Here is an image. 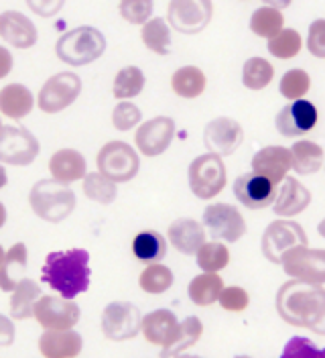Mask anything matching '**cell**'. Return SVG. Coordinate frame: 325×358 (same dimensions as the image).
I'll return each mask as SVG.
<instances>
[{
    "label": "cell",
    "instance_id": "38",
    "mask_svg": "<svg viewBox=\"0 0 325 358\" xmlns=\"http://www.w3.org/2000/svg\"><path fill=\"white\" fill-rule=\"evenodd\" d=\"M173 281V271L165 267V265H161V263L159 265H149L138 277L140 289L145 293H151V295H161L167 289H171Z\"/></svg>",
    "mask_w": 325,
    "mask_h": 358
},
{
    "label": "cell",
    "instance_id": "23",
    "mask_svg": "<svg viewBox=\"0 0 325 358\" xmlns=\"http://www.w3.org/2000/svg\"><path fill=\"white\" fill-rule=\"evenodd\" d=\"M167 238L181 255H197L205 245V228L194 218H177L167 230Z\"/></svg>",
    "mask_w": 325,
    "mask_h": 358
},
{
    "label": "cell",
    "instance_id": "39",
    "mask_svg": "<svg viewBox=\"0 0 325 358\" xmlns=\"http://www.w3.org/2000/svg\"><path fill=\"white\" fill-rule=\"evenodd\" d=\"M197 267L203 273H219L222 268L228 267L230 263V250L222 243H205L197 250Z\"/></svg>",
    "mask_w": 325,
    "mask_h": 358
},
{
    "label": "cell",
    "instance_id": "12",
    "mask_svg": "<svg viewBox=\"0 0 325 358\" xmlns=\"http://www.w3.org/2000/svg\"><path fill=\"white\" fill-rule=\"evenodd\" d=\"M214 15V4L210 0H171L167 6V21L175 31L183 35L201 33Z\"/></svg>",
    "mask_w": 325,
    "mask_h": 358
},
{
    "label": "cell",
    "instance_id": "11",
    "mask_svg": "<svg viewBox=\"0 0 325 358\" xmlns=\"http://www.w3.org/2000/svg\"><path fill=\"white\" fill-rule=\"evenodd\" d=\"M41 147L37 136L29 129L22 127H4L0 133V163L2 165H15L27 167L31 165Z\"/></svg>",
    "mask_w": 325,
    "mask_h": 358
},
{
    "label": "cell",
    "instance_id": "51",
    "mask_svg": "<svg viewBox=\"0 0 325 358\" xmlns=\"http://www.w3.org/2000/svg\"><path fill=\"white\" fill-rule=\"evenodd\" d=\"M6 181H8V176H6V169H4V165H0V189L6 185Z\"/></svg>",
    "mask_w": 325,
    "mask_h": 358
},
{
    "label": "cell",
    "instance_id": "14",
    "mask_svg": "<svg viewBox=\"0 0 325 358\" xmlns=\"http://www.w3.org/2000/svg\"><path fill=\"white\" fill-rule=\"evenodd\" d=\"M35 320L45 332L47 330H55V332L73 330V326L80 322V306L64 297L41 295V299L35 306Z\"/></svg>",
    "mask_w": 325,
    "mask_h": 358
},
{
    "label": "cell",
    "instance_id": "29",
    "mask_svg": "<svg viewBox=\"0 0 325 358\" xmlns=\"http://www.w3.org/2000/svg\"><path fill=\"white\" fill-rule=\"evenodd\" d=\"M224 287L226 285L217 273H201V275L192 279L187 293H189V299L195 306L208 308V306H214L216 301H219V295H222Z\"/></svg>",
    "mask_w": 325,
    "mask_h": 358
},
{
    "label": "cell",
    "instance_id": "45",
    "mask_svg": "<svg viewBox=\"0 0 325 358\" xmlns=\"http://www.w3.org/2000/svg\"><path fill=\"white\" fill-rule=\"evenodd\" d=\"M281 358H325V348L315 346L309 338L293 336L284 344Z\"/></svg>",
    "mask_w": 325,
    "mask_h": 358
},
{
    "label": "cell",
    "instance_id": "10",
    "mask_svg": "<svg viewBox=\"0 0 325 358\" xmlns=\"http://www.w3.org/2000/svg\"><path fill=\"white\" fill-rule=\"evenodd\" d=\"M82 92V80L71 71H59L51 76L39 90L37 104L45 114H57L69 108Z\"/></svg>",
    "mask_w": 325,
    "mask_h": 358
},
{
    "label": "cell",
    "instance_id": "8",
    "mask_svg": "<svg viewBox=\"0 0 325 358\" xmlns=\"http://www.w3.org/2000/svg\"><path fill=\"white\" fill-rule=\"evenodd\" d=\"M281 265L282 271L297 281L325 285V248L297 246L282 257Z\"/></svg>",
    "mask_w": 325,
    "mask_h": 358
},
{
    "label": "cell",
    "instance_id": "43",
    "mask_svg": "<svg viewBox=\"0 0 325 358\" xmlns=\"http://www.w3.org/2000/svg\"><path fill=\"white\" fill-rule=\"evenodd\" d=\"M152 0H122L118 4V10L122 15L124 21H129L130 24H147L152 17Z\"/></svg>",
    "mask_w": 325,
    "mask_h": 358
},
{
    "label": "cell",
    "instance_id": "1",
    "mask_svg": "<svg viewBox=\"0 0 325 358\" xmlns=\"http://www.w3.org/2000/svg\"><path fill=\"white\" fill-rule=\"evenodd\" d=\"M275 306L289 326L325 336V289L322 285L291 279L281 285Z\"/></svg>",
    "mask_w": 325,
    "mask_h": 358
},
{
    "label": "cell",
    "instance_id": "53",
    "mask_svg": "<svg viewBox=\"0 0 325 358\" xmlns=\"http://www.w3.org/2000/svg\"><path fill=\"white\" fill-rule=\"evenodd\" d=\"M317 232H319V236H324L325 238V218L319 222V226H317Z\"/></svg>",
    "mask_w": 325,
    "mask_h": 358
},
{
    "label": "cell",
    "instance_id": "47",
    "mask_svg": "<svg viewBox=\"0 0 325 358\" xmlns=\"http://www.w3.org/2000/svg\"><path fill=\"white\" fill-rule=\"evenodd\" d=\"M307 49L313 57L325 59V19L311 22L309 35H307Z\"/></svg>",
    "mask_w": 325,
    "mask_h": 358
},
{
    "label": "cell",
    "instance_id": "3",
    "mask_svg": "<svg viewBox=\"0 0 325 358\" xmlns=\"http://www.w3.org/2000/svg\"><path fill=\"white\" fill-rule=\"evenodd\" d=\"M31 210L45 222H62L75 210V194L55 179H39L29 194Z\"/></svg>",
    "mask_w": 325,
    "mask_h": 358
},
{
    "label": "cell",
    "instance_id": "27",
    "mask_svg": "<svg viewBox=\"0 0 325 358\" xmlns=\"http://www.w3.org/2000/svg\"><path fill=\"white\" fill-rule=\"evenodd\" d=\"M35 106V98L31 90L22 84H8L0 90V112L13 120H21L29 116Z\"/></svg>",
    "mask_w": 325,
    "mask_h": 358
},
{
    "label": "cell",
    "instance_id": "57",
    "mask_svg": "<svg viewBox=\"0 0 325 358\" xmlns=\"http://www.w3.org/2000/svg\"><path fill=\"white\" fill-rule=\"evenodd\" d=\"M2 129H4V127H2V120H0V133H2Z\"/></svg>",
    "mask_w": 325,
    "mask_h": 358
},
{
    "label": "cell",
    "instance_id": "13",
    "mask_svg": "<svg viewBox=\"0 0 325 358\" xmlns=\"http://www.w3.org/2000/svg\"><path fill=\"white\" fill-rule=\"evenodd\" d=\"M203 228L216 243H236L246 234V220L232 203H212L203 212Z\"/></svg>",
    "mask_w": 325,
    "mask_h": 358
},
{
    "label": "cell",
    "instance_id": "22",
    "mask_svg": "<svg viewBox=\"0 0 325 358\" xmlns=\"http://www.w3.org/2000/svg\"><path fill=\"white\" fill-rule=\"evenodd\" d=\"M311 203V192L305 187L299 179L289 178L284 179L281 192L277 194V200L273 203V212L281 218H293L297 214L305 212Z\"/></svg>",
    "mask_w": 325,
    "mask_h": 358
},
{
    "label": "cell",
    "instance_id": "9",
    "mask_svg": "<svg viewBox=\"0 0 325 358\" xmlns=\"http://www.w3.org/2000/svg\"><path fill=\"white\" fill-rule=\"evenodd\" d=\"M143 313L130 301H112L104 308L100 330L112 342H124L140 332Z\"/></svg>",
    "mask_w": 325,
    "mask_h": 358
},
{
    "label": "cell",
    "instance_id": "4",
    "mask_svg": "<svg viewBox=\"0 0 325 358\" xmlns=\"http://www.w3.org/2000/svg\"><path fill=\"white\" fill-rule=\"evenodd\" d=\"M106 51V37L96 27H78L64 33L57 43L55 53L67 66L82 67L96 62Z\"/></svg>",
    "mask_w": 325,
    "mask_h": 358
},
{
    "label": "cell",
    "instance_id": "37",
    "mask_svg": "<svg viewBox=\"0 0 325 358\" xmlns=\"http://www.w3.org/2000/svg\"><path fill=\"white\" fill-rule=\"evenodd\" d=\"M275 78V67L264 57H250L242 69V84L248 90H264Z\"/></svg>",
    "mask_w": 325,
    "mask_h": 358
},
{
    "label": "cell",
    "instance_id": "46",
    "mask_svg": "<svg viewBox=\"0 0 325 358\" xmlns=\"http://www.w3.org/2000/svg\"><path fill=\"white\" fill-rule=\"evenodd\" d=\"M250 303V295L244 287H238V285H230V287H224L222 295H219V306L222 310L232 313L244 312Z\"/></svg>",
    "mask_w": 325,
    "mask_h": 358
},
{
    "label": "cell",
    "instance_id": "15",
    "mask_svg": "<svg viewBox=\"0 0 325 358\" xmlns=\"http://www.w3.org/2000/svg\"><path fill=\"white\" fill-rule=\"evenodd\" d=\"M175 136V120L169 116H157L138 127L134 133V145L145 157L163 155Z\"/></svg>",
    "mask_w": 325,
    "mask_h": 358
},
{
    "label": "cell",
    "instance_id": "48",
    "mask_svg": "<svg viewBox=\"0 0 325 358\" xmlns=\"http://www.w3.org/2000/svg\"><path fill=\"white\" fill-rule=\"evenodd\" d=\"M15 342V324L10 317L0 313V348H8Z\"/></svg>",
    "mask_w": 325,
    "mask_h": 358
},
{
    "label": "cell",
    "instance_id": "20",
    "mask_svg": "<svg viewBox=\"0 0 325 358\" xmlns=\"http://www.w3.org/2000/svg\"><path fill=\"white\" fill-rule=\"evenodd\" d=\"M0 37L17 49H29L37 43L39 33L29 17L19 10H4L0 15Z\"/></svg>",
    "mask_w": 325,
    "mask_h": 358
},
{
    "label": "cell",
    "instance_id": "28",
    "mask_svg": "<svg viewBox=\"0 0 325 358\" xmlns=\"http://www.w3.org/2000/svg\"><path fill=\"white\" fill-rule=\"evenodd\" d=\"M132 255L145 263L147 267L149 265H159L165 255H167V241L163 234L154 232V230H145V232H138L132 241Z\"/></svg>",
    "mask_w": 325,
    "mask_h": 358
},
{
    "label": "cell",
    "instance_id": "54",
    "mask_svg": "<svg viewBox=\"0 0 325 358\" xmlns=\"http://www.w3.org/2000/svg\"><path fill=\"white\" fill-rule=\"evenodd\" d=\"M4 255H6V252H4V248L0 246V267H2V263H4Z\"/></svg>",
    "mask_w": 325,
    "mask_h": 358
},
{
    "label": "cell",
    "instance_id": "49",
    "mask_svg": "<svg viewBox=\"0 0 325 358\" xmlns=\"http://www.w3.org/2000/svg\"><path fill=\"white\" fill-rule=\"evenodd\" d=\"M62 6H64L62 0H55V2H51V0H47V2H33V0H29V8L39 13L41 17H53Z\"/></svg>",
    "mask_w": 325,
    "mask_h": 358
},
{
    "label": "cell",
    "instance_id": "2",
    "mask_svg": "<svg viewBox=\"0 0 325 358\" xmlns=\"http://www.w3.org/2000/svg\"><path fill=\"white\" fill-rule=\"evenodd\" d=\"M41 279L59 297L73 301L89 287V252L84 248H69L49 252L45 259Z\"/></svg>",
    "mask_w": 325,
    "mask_h": 358
},
{
    "label": "cell",
    "instance_id": "31",
    "mask_svg": "<svg viewBox=\"0 0 325 358\" xmlns=\"http://www.w3.org/2000/svg\"><path fill=\"white\" fill-rule=\"evenodd\" d=\"M41 299V287L33 279H22L10 295V315L15 320L35 317V306Z\"/></svg>",
    "mask_w": 325,
    "mask_h": 358
},
{
    "label": "cell",
    "instance_id": "36",
    "mask_svg": "<svg viewBox=\"0 0 325 358\" xmlns=\"http://www.w3.org/2000/svg\"><path fill=\"white\" fill-rule=\"evenodd\" d=\"M143 43L145 47L157 53V55H169L171 53V31H169V24L165 19L161 17H154L151 21L143 27Z\"/></svg>",
    "mask_w": 325,
    "mask_h": 358
},
{
    "label": "cell",
    "instance_id": "40",
    "mask_svg": "<svg viewBox=\"0 0 325 358\" xmlns=\"http://www.w3.org/2000/svg\"><path fill=\"white\" fill-rule=\"evenodd\" d=\"M84 194L87 200L98 201V203H112L118 196V187L112 179L104 178L102 173H87L84 178Z\"/></svg>",
    "mask_w": 325,
    "mask_h": 358
},
{
    "label": "cell",
    "instance_id": "34",
    "mask_svg": "<svg viewBox=\"0 0 325 358\" xmlns=\"http://www.w3.org/2000/svg\"><path fill=\"white\" fill-rule=\"evenodd\" d=\"M282 24H284V17L281 10H277L275 6H268V4L257 8L250 17V31L266 41L275 39L281 33Z\"/></svg>",
    "mask_w": 325,
    "mask_h": 358
},
{
    "label": "cell",
    "instance_id": "30",
    "mask_svg": "<svg viewBox=\"0 0 325 358\" xmlns=\"http://www.w3.org/2000/svg\"><path fill=\"white\" fill-rule=\"evenodd\" d=\"M205 86H208L205 73L195 66L179 67L171 76V88L179 98H185V100L199 98L205 92Z\"/></svg>",
    "mask_w": 325,
    "mask_h": 358
},
{
    "label": "cell",
    "instance_id": "42",
    "mask_svg": "<svg viewBox=\"0 0 325 358\" xmlns=\"http://www.w3.org/2000/svg\"><path fill=\"white\" fill-rule=\"evenodd\" d=\"M311 88V78L309 73L303 71V69H291L287 71L281 78V94L287 98V100H303V96H307V92Z\"/></svg>",
    "mask_w": 325,
    "mask_h": 358
},
{
    "label": "cell",
    "instance_id": "17",
    "mask_svg": "<svg viewBox=\"0 0 325 358\" xmlns=\"http://www.w3.org/2000/svg\"><path fill=\"white\" fill-rule=\"evenodd\" d=\"M317 108L307 102V100H297V102H291L287 106H282L279 114H277V131L282 136H289V138H295V136H303V134L311 133L317 124Z\"/></svg>",
    "mask_w": 325,
    "mask_h": 358
},
{
    "label": "cell",
    "instance_id": "7",
    "mask_svg": "<svg viewBox=\"0 0 325 358\" xmlns=\"http://www.w3.org/2000/svg\"><path fill=\"white\" fill-rule=\"evenodd\" d=\"M307 234L297 222L291 220H275L266 226L262 234V255L266 261L281 265L282 257L297 248V246H307Z\"/></svg>",
    "mask_w": 325,
    "mask_h": 358
},
{
    "label": "cell",
    "instance_id": "32",
    "mask_svg": "<svg viewBox=\"0 0 325 358\" xmlns=\"http://www.w3.org/2000/svg\"><path fill=\"white\" fill-rule=\"evenodd\" d=\"M203 334V324L197 315H189L179 324V334L167 348H161V358H175L181 357L185 350H189L199 342Z\"/></svg>",
    "mask_w": 325,
    "mask_h": 358
},
{
    "label": "cell",
    "instance_id": "26",
    "mask_svg": "<svg viewBox=\"0 0 325 358\" xmlns=\"http://www.w3.org/2000/svg\"><path fill=\"white\" fill-rule=\"evenodd\" d=\"M27 261H29V250L22 243H17L6 250L4 263L0 267V289L13 293L22 279H27V265H29Z\"/></svg>",
    "mask_w": 325,
    "mask_h": 358
},
{
    "label": "cell",
    "instance_id": "6",
    "mask_svg": "<svg viewBox=\"0 0 325 358\" xmlns=\"http://www.w3.org/2000/svg\"><path fill=\"white\" fill-rule=\"evenodd\" d=\"M187 178H189V189L194 192L195 198L212 200L219 196L222 189L226 187L228 176H226V165L222 157L205 153V155L195 157L192 161Z\"/></svg>",
    "mask_w": 325,
    "mask_h": 358
},
{
    "label": "cell",
    "instance_id": "56",
    "mask_svg": "<svg viewBox=\"0 0 325 358\" xmlns=\"http://www.w3.org/2000/svg\"><path fill=\"white\" fill-rule=\"evenodd\" d=\"M236 358H252V357H248V355H240V357H236Z\"/></svg>",
    "mask_w": 325,
    "mask_h": 358
},
{
    "label": "cell",
    "instance_id": "44",
    "mask_svg": "<svg viewBox=\"0 0 325 358\" xmlns=\"http://www.w3.org/2000/svg\"><path fill=\"white\" fill-rule=\"evenodd\" d=\"M140 118H143V112L132 102H118L112 110V124L120 133L132 131L140 122Z\"/></svg>",
    "mask_w": 325,
    "mask_h": 358
},
{
    "label": "cell",
    "instance_id": "18",
    "mask_svg": "<svg viewBox=\"0 0 325 358\" xmlns=\"http://www.w3.org/2000/svg\"><path fill=\"white\" fill-rule=\"evenodd\" d=\"M277 185L270 183L268 179L260 178L257 173H244L234 181V196L236 200L250 208V210H262L268 208L277 200Z\"/></svg>",
    "mask_w": 325,
    "mask_h": 358
},
{
    "label": "cell",
    "instance_id": "35",
    "mask_svg": "<svg viewBox=\"0 0 325 358\" xmlns=\"http://www.w3.org/2000/svg\"><path fill=\"white\" fill-rule=\"evenodd\" d=\"M143 88H145V73H143V69L136 66H127L116 73L112 94H114L116 100L129 102V98L138 96L143 92Z\"/></svg>",
    "mask_w": 325,
    "mask_h": 358
},
{
    "label": "cell",
    "instance_id": "5",
    "mask_svg": "<svg viewBox=\"0 0 325 358\" xmlns=\"http://www.w3.org/2000/svg\"><path fill=\"white\" fill-rule=\"evenodd\" d=\"M98 173L112 179L114 183H127L140 169V159L134 147H130L124 141H110L106 143L96 157Z\"/></svg>",
    "mask_w": 325,
    "mask_h": 358
},
{
    "label": "cell",
    "instance_id": "21",
    "mask_svg": "<svg viewBox=\"0 0 325 358\" xmlns=\"http://www.w3.org/2000/svg\"><path fill=\"white\" fill-rule=\"evenodd\" d=\"M140 332L152 346L167 348L179 334V322L171 310H154L143 315Z\"/></svg>",
    "mask_w": 325,
    "mask_h": 358
},
{
    "label": "cell",
    "instance_id": "16",
    "mask_svg": "<svg viewBox=\"0 0 325 358\" xmlns=\"http://www.w3.org/2000/svg\"><path fill=\"white\" fill-rule=\"evenodd\" d=\"M203 143L210 149V153H214V155H232L244 143V129L238 120L219 116V118H214L212 122H208V127L203 131Z\"/></svg>",
    "mask_w": 325,
    "mask_h": 358
},
{
    "label": "cell",
    "instance_id": "25",
    "mask_svg": "<svg viewBox=\"0 0 325 358\" xmlns=\"http://www.w3.org/2000/svg\"><path fill=\"white\" fill-rule=\"evenodd\" d=\"M84 348V340L75 330H47L39 338V352L43 358H75Z\"/></svg>",
    "mask_w": 325,
    "mask_h": 358
},
{
    "label": "cell",
    "instance_id": "24",
    "mask_svg": "<svg viewBox=\"0 0 325 358\" xmlns=\"http://www.w3.org/2000/svg\"><path fill=\"white\" fill-rule=\"evenodd\" d=\"M49 171H51V179L69 185L87 176L86 157L75 149H59L49 159Z\"/></svg>",
    "mask_w": 325,
    "mask_h": 358
},
{
    "label": "cell",
    "instance_id": "50",
    "mask_svg": "<svg viewBox=\"0 0 325 358\" xmlns=\"http://www.w3.org/2000/svg\"><path fill=\"white\" fill-rule=\"evenodd\" d=\"M10 69H13V55L8 49L0 45V80H4L10 73Z\"/></svg>",
    "mask_w": 325,
    "mask_h": 358
},
{
    "label": "cell",
    "instance_id": "52",
    "mask_svg": "<svg viewBox=\"0 0 325 358\" xmlns=\"http://www.w3.org/2000/svg\"><path fill=\"white\" fill-rule=\"evenodd\" d=\"M4 222H6V208H4V203L0 201V228L4 226Z\"/></svg>",
    "mask_w": 325,
    "mask_h": 358
},
{
    "label": "cell",
    "instance_id": "41",
    "mask_svg": "<svg viewBox=\"0 0 325 358\" xmlns=\"http://www.w3.org/2000/svg\"><path fill=\"white\" fill-rule=\"evenodd\" d=\"M301 47H303L301 35L295 29H282L281 33L266 45L270 55H275L277 59H293L295 55H299Z\"/></svg>",
    "mask_w": 325,
    "mask_h": 358
},
{
    "label": "cell",
    "instance_id": "33",
    "mask_svg": "<svg viewBox=\"0 0 325 358\" xmlns=\"http://www.w3.org/2000/svg\"><path fill=\"white\" fill-rule=\"evenodd\" d=\"M293 157V169L299 176H311L317 173L324 165V149L313 141H299L291 149Z\"/></svg>",
    "mask_w": 325,
    "mask_h": 358
},
{
    "label": "cell",
    "instance_id": "19",
    "mask_svg": "<svg viewBox=\"0 0 325 358\" xmlns=\"http://www.w3.org/2000/svg\"><path fill=\"white\" fill-rule=\"evenodd\" d=\"M291 169H293V157H291V149L287 147L268 145V147H262L259 153L252 157V173L268 179L275 185L284 181Z\"/></svg>",
    "mask_w": 325,
    "mask_h": 358
},
{
    "label": "cell",
    "instance_id": "55",
    "mask_svg": "<svg viewBox=\"0 0 325 358\" xmlns=\"http://www.w3.org/2000/svg\"><path fill=\"white\" fill-rule=\"evenodd\" d=\"M175 358H201V357H192V355H181V357H175Z\"/></svg>",
    "mask_w": 325,
    "mask_h": 358
}]
</instances>
